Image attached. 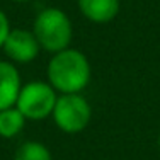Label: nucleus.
I'll list each match as a JSON object with an SVG mask.
<instances>
[{"instance_id": "6e6552de", "label": "nucleus", "mask_w": 160, "mask_h": 160, "mask_svg": "<svg viewBox=\"0 0 160 160\" xmlns=\"http://www.w3.org/2000/svg\"><path fill=\"white\" fill-rule=\"evenodd\" d=\"M26 118L16 106L0 111V136L2 138H14L24 129Z\"/></svg>"}, {"instance_id": "f257e3e1", "label": "nucleus", "mask_w": 160, "mask_h": 160, "mask_svg": "<svg viewBox=\"0 0 160 160\" xmlns=\"http://www.w3.org/2000/svg\"><path fill=\"white\" fill-rule=\"evenodd\" d=\"M48 82L62 94H80L90 82V63L82 51L67 48L51 56L46 68Z\"/></svg>"}, {"instance_id": "1a4fd4ad", "label": "nucleus", "mask_w": 160, "mask_h": 160, "mask_svg": "<svg viewBox=\"0 0 160 160\" xmlns=\"http://www.w3.org/2000/svg\"><path fill=\"white\" fill-rule=\"evenodd\" d=\"M14 160H53V155L44 143L24 142L17 148Z\"/></svg>"}, {"instance_id": "7ed1b4c3", "label": "nucleus", "mask_w": 160, "mask_h": 160, "mask_svg": "<svg viewBox=\"0 0 160 160\" xmlns=\"http://www.w3.org/2000/svg\"><path fill=\"white\" fill-rule=\"evenodd\" d=\"M56 90L49 85V82L34 80L21 87V92L16 101V108L24 114L26 119L39 121L46 119L53 114L56 104Z\"/></svg>"}, {"instance_id": "f8f14e48", "label": "nucleus", "mask_w": 160, "mask_h": 160, "mask_svg": "<svg viewBox=\"0 0 160 160\" xmlns=\"http://www.w3.org/2000/svg\"><path fill=\"white\" fill-rule=\"evenodd\" d=\"M157 143H158V148H160V133H158V138H157Z\"/></svg>"}, {"instance_id": "f03ea898", "label": "nucleus", "mask_w": 160, "mask_h": 160, "mask_svg": "<svg viewBox=\"0 0 160 160\" xmlns=\"http://www.w3.org/2000/svg\"><path fill=\"white\" fill-rule=\"evenodd\" d=\"M32 32L41 49L53 55L67 49L73 36L70 17L58 7L41 10L32 22Z\"/></svg>"}, {"instance_id": "9b49d317", "label": "nucleus", "mask_w": 160, "mask_h": 160, "mask_svg": "<svg viewBox=\"0 0 160 160\" xmlns=\"http://www.w3.org/2000/svg\"><path fill=\"white\" fill-rule=\"evenodd\" d=\"M12 2H17V3H24V2H29V0H12Z\"/></svg>"}, {"instance_id": "423d86ee", "label": "nucleus", "mask_w": 160, "mask_h": 160, "mask_svg": "<svg viewBox=\"0 0 160 160\" xmlns=\"http://www.w3.org/2000/svg\"><path fill=\"white\" fill-rule=\"evenodd\" d=\"M21 87L19 70L12 63L0 60V111L16 106Z\"/></svg>"}, {"instance_id": "9d476101", "label": "nucleus", "mask_w": 160, "mask_h": 160, "mask_svg": "<svg viewBox=\"0 0 160 160\" xmlns=\"http://www.w3.org/2000/svg\"><path fill=\"white\" fill-rule=\"evenodd\" d=\"M10 31V24H9V19H7L5 12L0 9V48L3 46V41H5L7 34Z\"/></svg>"}, {"instance_id": "0eeeda50", "label": "nucleus", "mask_w": 160, "mask_h": 160, "mask_svg": "<svg viewBox=\"0 0 160 160\" xmlns=\"http://www.w3.org/2000/svg\"><path fill=\"white\" fill-rule=\"evenodd\" d=\"M82 16L90 22L106 24L119 14V0H77Z\"/></svg>"}, {"instance_id": "39448f33", "label": "nucleus", "mask_w": 160, "mask_h": 160, "mask_svg": "<svg viewBox=\"0 0 160 160\" xmlns=\"http://www.w3.org/2000/svg\"><path fill=\"white\" fill-rule=\"evenodd\" d=\"M2 49L14 63H31L39 55L41 46L32 31L14 28L7 34Z\"/></svg>"}, {"instance_id": "20e7f679", "label": "nucleus", "mask_w": 160, "mask_h": 160, "mask_svg": "<svg viewBox=\"0 0 160 160\" xmlns=\"http://www.w3.org/2000/svg\"><path fill=\"white\" fill-rule=\"evenodd\" d=\"M53 121L63 133L75 135L87 128L92 118V108L82 94H62L53 109Z\"/></svg>"}]
</instances>
